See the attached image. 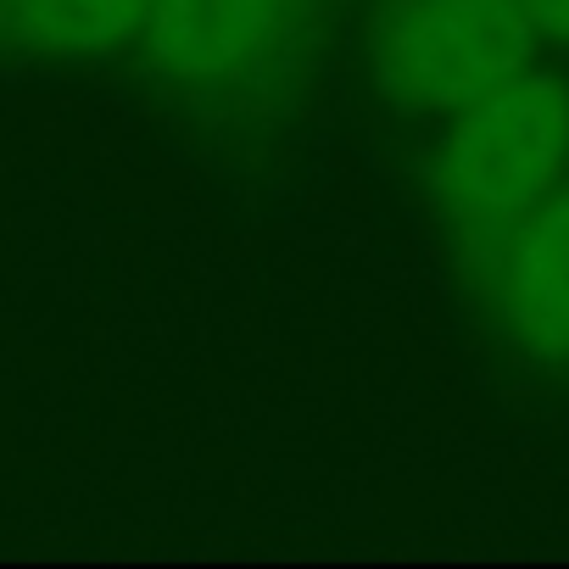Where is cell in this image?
<instances>
[{"label": "cell", "mask_w": 569, "mask_h": 569, "mask_svg": "<svg viewBox=\"0 0 569 569\" xmlns=\"http://www.w3.org/2000/svg\"><path fill=\"white\" fill-rule=\"evenodd\" d=\"M0 18L34 51L90 57L140 34L151 18V0H0Z\"/></svg>", "instance_id": "5"}, {"label": "cell", "mask_w": 569, "mask_h": 569, "mask_svg": "<svg viewBox=\"0 0 569 569\" xmlns=\"http://www.w3.org/2000/svg\"><path fill=\"white\" fill-rule=\"evenodd\" d=\"M497 308L530 358L569 369V173L502 234Z\"/></svg>", "instance_id": "3"}, {"label": "cell", "mask_w": 569, "mask_h": 569, "mask_svg": "<svg viewBox=\"0 0 569 569\" xmlns=\"http://www.w3.org/2000/svg\"><path fill=\"white\" fill-rule=\"evenodd\" d=\"M441 146L447 207L480 229L508 234L569 173V84L552 73H513L452 112Z\"/></svg>", "instance_id": "1"}, {"label": "cell", "mask_w": 569, "mask_h": 569, "mask_svg": "<svg viewBox=\"0 0 569 569\" xmlns=\"http://www.w3.org/2000/svg\"><path fill=\"white\" fill-rule=\"evenodd\" d=\"M369 51L397 107L458 112L536 62V29L519 0H386Z\"/></svg>", "instance_id": "2"}, {"label": "cell", "mask_w": 569, "mask_h": 569, "mask_svg": "<svg viewBox=\"0 0 569 569\" xmlns=\"http://www.w3.org/2000/svg\"><path fill=\"white\" fill-rule=\"evenodd\" d=\"M519 12L536 29V40H563L569 46V0H519Z\"/></svg>", "instance_id": "6"}, {"label": "cell", "mask_w": 569, "mask_h": 569, "mask_svg": "<svg viewBox=\"0 0 569 569\" xmlns=\"http://www.w3.org/2000/svg\"><path fill=\"white\" fill-rule=\"evenodd\" d=\"M291 0H151L146 51L179 84H223L262 62L279 40Z\"/></svg>", "instance_id": "4"}]
</instances>
